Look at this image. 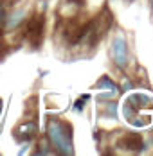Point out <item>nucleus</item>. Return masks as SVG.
Here are the masks:
<instances>
[{"label":"nucleus","instance_id":"6e6552de","mask_svg":"<svg viewBox=\"0 0 153 156\" xmlns=\"http://www.w3.org/2000/svg\"><path fill=\"white\" fill-rule=\"evenodd\" d=\"M103 104V115L108 117L110 120H114V119H117V102H115V99L114 101H106V102H101Z\"/></svg>","mask_w":153,"mask_h":156},{"label":"nucleus","instance_id":"f257e3e1","mask_svg":"<svg viewBox=\"0 0 153 156\" xmlns=\"http://www.w3.org/2000/svg\"><path fill=\"white\" fill-rule=\"evenodd\" d=\"M45 138L52 147L54 154L72 156L74 154V129L70 122L60 117H49L45 124Z\"/></svg>","mask_w":153,"mask_h":156},{"label":"nucleus","instance_id":"9d476101","mask_svg":"<svg viewBox=\"0 0 153 156\" xmlns=\"http://www.w3.org/2000/svg\"><path fill=\"white\" fill-rule=\"evenodd\" d=\"M36 147H38V149H34V154H54V151H52V147L49 145V142H47L45 136H43V140L40 142Z\"/></svg>","mask_w":153,"mask_h":156},{"label":"nucleus","instance_id":"2eb2a0df","mask_svg":"<svg viewBox=\"0 0 153 156\" xmlns=\"http://www.w3.org/2000/svg\"><path fill=\"white\" fill-rule=\"evenodd\" d=\"M2 111H4V101H2V97H0V117H2Z\"/></svg>","mask_w":153,"mask_h":156},{"label":"nucleus","instance_id":"ddd939ff","mask_svg":"<svg viewBox=\"0 0 153 156\" xmlns=\"http://www.w3.org/2000/svg\"><path fill=\"white\" fill-rule=\"evenodd\" d=\"M29 147H31V142H22V145H20V149H18V154L20 156L25 154V153L29 151Z\"/></svg>","mask_w":153,"mask_h":156},{"label":"nucleus","instance_id":"20e7f679","mask_svg":"<svg viewBox=\"0 0 153 156\" xmlns=\"http://www.w3.org/2000/svg\"><path fill=\"white\" fill-rule=\"evenodd\" d=\"M13 136L16 142H32L38 136V120L36 119H25L13 129Z\"/></svg>","mask_w":153,"mask_h":156},{"label":"nucleus","instance_id":"9b49d317","mask_svg":"<svg viewBox=\"0 0 153 156\" xmlns=\"http://www.w3.org/2000/svg\"><path fill=\"white\" fill-rule=\"evenodd\" d=\"M121 94V92H108V90H103V92H99V94L95 95V99H97V102H106V101H114V99H117V95Z\"/></svg>","mask_w":153,"mask_h":156},{"label":"nucleus","instance_id":"1a4fd4ad","mask_svg":"<svg viewBox=\"0 0 153 156\" xmlns=\"http://www.w3.org/2000/svg\"><path fill=\"white\" fill-rule=\"evenodd\" d=\"M87 101H90V94H83L79 99H76L74 104H72V109H74L76 113H83V109L87 106Z\"/></svg>","mask_w":153,"mask_h":156},{"label":"nucleus","instance_id":"39448f33","mask_svg":"<svg viewBox=\"0 0 153 156\" xmlns=\"http://www.w3.org/2000/svg\"><path fill=\"white\" fill-rule=\"evenodd\" d=\"M119 147H122L128 153H142L144 151V140L139 133H124L119 140Z\"/></svg>","mask_w":153,"mask_h":156},{"label":"nucleus","instance_id":"f3484780","mask_svg":"<svg viewBox=\"0 0 153 156\" xmlns=\"http://www.w3.org/2000/svg\"><path fill=\"white\" fill-rule=\"evenodd\" d=\"M0 2H4V0H0Z\"/></svg>","mask_w":153,"mask_h":156},{"label":"nucleus","instance_id":"0eeeda50","mask_svg":"<svg viewBox=\"0 0 153 156\" xmlns=\"http://www.w3.org/2000/svg\"><path fill=\"white\" fill-rule=\"evenodd\" d=\"M95 88L101 90V92H103V90H108V92H115V90H117V92H121V86H117L115 81H112L108 76H103V77L99 79V81L95 83Z\"/></svg>","mask_w":153,"mask_h":156},{"label":"nucleus","instance_id":"7ed1b4c3","mask_svg":"<svg viewBox=\"0 0 153 156\" xmlns=\"http://www.w3.org/2000/svg\"><path fill=\"white\" fill-rule=\"evenodd\" d=\"M31 11L25 7V5H18V7H13V9H7V15H6V20H4V32H15L20 31L25 22L29 20Z\"/></svg>","mask_w":153,"mask_h":156},{"label":"nucleus","instance_id":"423d86ee","mask_svg":"<svg viewBox=\"0 0 153 156\" xmlns=\"http://www.w3.org/2000/svg\"><path fill=\"white\" fill-rule=\"evenodd\" d=\"M151 102H153V97L148 94H132V95H128V99H126V104L133 106L135 109L148 108Z\"/></svg>","mask_w":153,"mask_h":156},{"label":"nucleus","instance_id":"f03ea898","mask_svg":"<svg viewBox=\"0 0 153 156\" xmlns=\"http://www.w3.org/2000/svg\"><path fill=\"white\" fill-rule=\"evenodd\" d=\"M110 58L114 65L121 70H126L130 65V50H128V40L124 34H115L110 43Z\"/></svg>","mask_w":153,"mask_h":156},{"label":"nucleus","instance_id":"4468645a","mask_svg":"<svg viewBox=\"0 0 153 156\" xmlns=\"http://www.w3.org/2000/svg\"><path fill=\"white\" fill-rule=\"evenodd\" d=\"M130 90H133V83H130V81H126V83L122 84L121 92H130Z\"/></svg>","mask_w":153,"mask_h":156},{"label":"nucleus","instance_id":"f8f14e48","mask_svg":"<svg viewBox=\"0 0 153 156\" xmlns=\"http://www.w3.org/2000/svg\"><path fill=\"white\" fill-rule=\"evenodd\" d=\"M6 15H7V4H6V0H4V2H0V27L4 25Z\"/></svg>","mask_w":153,"mask_h":156},{"label":"nucleus","instance_id":"dca6fc26","mask_svg":"<svg viewBox=\"0 0 153 156\" xmlns=\"http://www.w3.org/2000/svg\"><path fill=\"white\" fill-rule=\"evenodd\" d=\"M151 13H153V0H151Z\"/></svg>","mask_w":153,"mask_h":156}]
</instances>
